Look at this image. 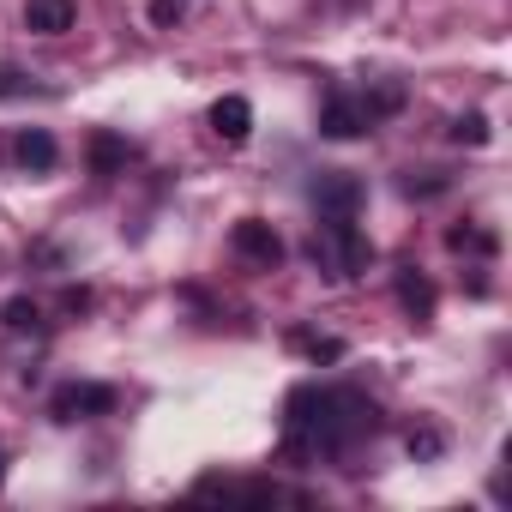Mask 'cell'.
<instances>
[{
	"label": "cell",
	"instance_id": "1",
	"mask_svg": "<svg viewBox=\"0 0 512 512\" xmlns=\"http://www.w3.org/2000/svg\"><path fill=\"white\" fill-rule=\"evenodd\" d=\"M380 428L374 404L362 392H296L290 398V440L320 446V452H350Z\"/></svg>",
	"mask_w": 512,
	"mask_h": 512
},
{
	"label": "cell",
	"instance_id": "2",
	"mask_svg": "<svg viewBox=\"0 0 512 512\" xmlns=\"http://www.w3.org/2000/svg\"><path fill=\"white\" fill-rule=\"evenodd\" d=\"M314 253H332L338 278H350V272H362V266H368V241L356 235V223H350V217H332V223H326V241H314Z\"/></svg>",
	"mask_w": 512,
	"mask_h": 512
},
{
	"label": "cell",
	"instance_id": "3",
	"mask_svg": "<svg viewBox=\"0 0 512 512\" xmlns=\"http://www.w3.org/2000/svg\"><path fill=\"white\" fill-rule=\"evenodd\" d=\"M362 127H374V115H368V97L332 91V97H326V109H320V133H326V139H356Z\"/></svg>",
	"mask_w": 512,
	"mask_h": 512
},
{
	"label": "cell",
	"instance_id": "4",
	"mask_svg": "<svg viewBox=\"0 0 512 512\" xmlns=\"http://www.w3.org/2000/svg\"><path fill=\"white\" fill-rule=\"evenodd\" d=\"M229 247L241 253V260H253V266H278V260H284V241H278L272 223H260V217H241L235 235H229Z\"/></svg>",
	"mask_w": 512,
	"mask_h": 512
},
{
	"label": "cell",
	"instance_id": "5",
	"mask_svg": "<svg viewBox=\"0 0 512 512\" xmlns=\"http://www.w3.org/2000/svg\"><path fill=\"white\" fill-rule=\"evenodd\" d=\"M211 133L229 139V145H241V139L253 133V103H247V97H217V103H211Z\"/></svg>",
	"mask_w": 512,
	"mask_h": 512
},
{
	"label": "cell",
	"instance_id": "6",
	"mask_svg": "<svg viewBox=\"0 0 512 512\" xmlns=\"http://www.w3.org/2000/svg\"><path fill=\"white\" fill-rule=\"evenodd\" d=\"M103 410H115V392L109 386H61L55 392V416H103Z\"/></svg>",
	"mask_w": 512,
	"mask_h": 512
},
{
	"label": "cell",
	"instance_id": "7",
	"mask_svg": "<svg viewBox=\"0 0 512 512\" xmlns=\"http://www.w3.org/2000/svg\"><path fill=\"white\" fill-rule=\"evenodd\" d=\"M25 25H31L37 37L73 31V0H25Z\"/></svg>",
	"mask_w": 512,
	"mask_h": 512
},
{
	"label": "cell",
	"instance_id": "8",
	"mask_svg": "<svg viewBox=\"0 0 512 512\" xmlns=\"http://www.w3.org/2000/svg\"><path fill=\"white\" fill-rule=\"evenodd\" d=\"M314 199H320V211H332V217H350V211H356V199H362V187H356L350 175H320Z\"/></svg>",
	"mask_w": 512,
	"mask_h": 512
},
{
	"label": "cell",
	"instance_id": "9",
	"mask_svg": "<svg viewBox=\"0 0 512 512\" xmlns=\"http://www.w3.org/2000/svg\"><path fill=\"white\" fill-rule=\"evenodd\" d=\"M19 163H25V169H37V175H43V169H55V139H49L43 127L19 133Z\"/></svg>",
	"mask_w": 512,
	"mask_h": 512
},
{
	"label": "cell",
	"instance_id": "10",
	"mask_svg": "<svg viewBox=\"0 0 512 512\" xmlns=\"http://www.w3.org/2000/svg\"><path fill=\"white\" fill-rule=\"evenodd\" d=\"M398 296H404V308H410L416 320H428V308H434V290H428L422 278H410V272H404V278H398Z\"/></svg>",
	"mask_w": 512,
	"mask_h": 512
},
{
	"label": "cell",
	"instance_id": "11",
	"mask_svg": "<svg viewBox=\"0 0 512 512\" xmlns=\"http://www.w3.org/2000/svg\"><path fill=\"white\" fill-rule=\"evenodd\" d=\"M91 157H97V169H109V163H121V157H127V145H121V139H109V133H103V139H97V145H91Z\"/></svg>",
	"mask_w": 512,
	"mask_h": 512
},
{
	"label": "cell",
	"instance_id": "12",
	"mask_svg": "<svg viewBox=\"0 0 512 512\" xmlns=\"http://www.w3.org/2000/svg\"><path fill=\"white\" fill-rule=\"evenodd\" d=\"M458 139H470V145H482V139H488V127H482V115H464V121H458Z\"/></svg>",
	"mask_w": 512,
	"mask_h": 512
},
{
	"label": "cell",
	"instance_id": "13",
	"mask_svg": "<svg viewBox=\"0 0 512 512\" xmlns=\"http://www.w3.org/2000/svg\"><path fill=\"white\" fill-rule=\"evenodd\" d=\"M31 320H37V308H31V302H13V308H7V326H13V332H25Z\"/></svg>",
	"mask_w": 512,
	"mask_h": 512
}]
</instances>
